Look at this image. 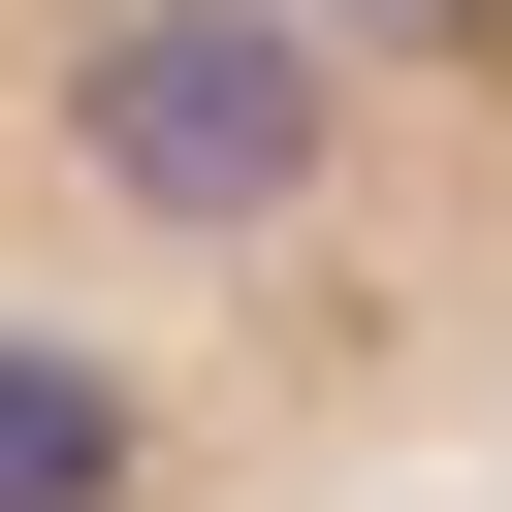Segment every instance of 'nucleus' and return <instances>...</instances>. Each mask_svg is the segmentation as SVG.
I'll use <instances>...</instances> for the list:
<instances>
[{"label": "nucleus", "mask_w": 512, "mask_h": 512, "mask_svg": "<svg viewBox=\"0 0 512 512\" xmlns=\"http://www.w3.org/2000/svg\"><path fill=\"white\" fill-rule=\"evenodd\" d=\"M320 128H352V64H320L288 0H128V32H64V160H96L128 224H288Z\"/></svg>", "instance_id": "1"}, {"label": "nucleus", "mask_w": 512, "mask_h": 512, "mask_svg": "<svg viewBox=\"0 0 512 512\" xmlns=\"http://www.w3.org/2000/svg\"><path fill=\"white\" fill-rule=\"evenodd\" d=\"M0 512H128V384L64 320H0Z\"/></svg>", "instance_id": "2"}, {"label": "nucleus", "mask_w": 512, "mask_h": 512, "mask_svg": "<svg viewBox=\"0 0 512 512\" xmlns=\"http://www.w3.org/2000/svg\"><path fill=\"white\" fill-rule=\"evenodd\" d=\"M320 64H448V32H512V0H288Z\"/></svg>", "instance_id": "3"}]
</instances>
